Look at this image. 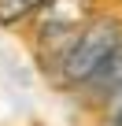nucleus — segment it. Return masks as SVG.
<instances>
[{
  "instance_id": "nucleus-3",
  "label": "nucleus",
  "mask_w": 122,
  "mask_h": 126,
  "mask_svg": "<svg viewBox=\"0 0 122 126\" xmlns=\"http://www.w3.org/2000/svg\"><path fill=\"white\" fill-rule=\"evenodd\" d=\"M118 82H122V48H118V52L104 63V67H100V71H96L85 85L96 93V100H107V96L115 93V85H118Z\"/></svg>"
},
{
  "instance_id": "nucleus-1",
  "label": "nucleus",
  "mask_w": 122,
  "mask_h": 126,
  "mask_svg": "<svg viewBox=\"0 0 122 126\" xmlns=\"http://www.w3.org/2000/svg\"><path fill=\"white\" fill-rule=\"evenodd\" d=\"M122 48V22L118 19H89L78 37L70 41V48L59 59V71H63L67 85H85L104 63Z\"/></svg>"
},
{
  "instance_id": "nucleus-2",
  "label": "nucleus",
  "mask_w": 122,
  "mask_h": 126,
  "mask_svg": "<svg viewBox=\"0 0 122 126\" xmlns=\"http://www.w3.org/2000/svg\"><path fill=\"white\" fill-rule=\"evenodd\" d=\"M89 22V0H44L37 11V45L55 48L59 59L78 37V30Z\"/></svg>"
},
{
  "instance_id": "nucleus-4",
  "label": "nucleus",
  "mask_w": 122,
  "mask_h": 126,
  "mask_svg": "<svg viewBox=\"0 0 122 126\" xmlns=\"http://www.w3.org/2000/svg\"><path fill=\"white\" fill-rule=\"evenodd\" d=\"M44 0H0V26H19L41 11Z\"/></svg>"
},
{
  "instance_id": "nucleus-5",
  "label": "nucleus",
  "mask_w": 122,
  "mask_h": 126,
  "mask_svg": "<svg viewBox=\"0 0 122 126\" xmlns=\"http://www.w3.org/2000/svg\"><path fill=\"white\" fill-rule=\"evenodd\" d=\"M104 115H107V126H122V82H118L115 93L104 100Z\"/></svg>"
}]
</instances>
